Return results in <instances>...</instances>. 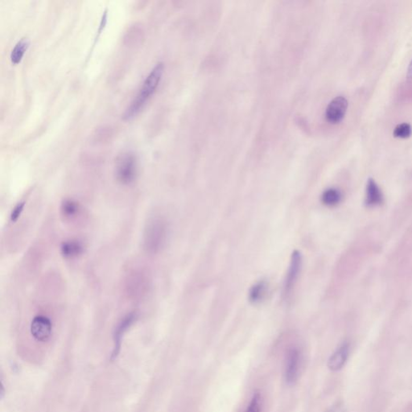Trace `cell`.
<instances>
[{"label":"cell","instance_id":"16","mask_svg":"<svg viewBox=\"0 0 412 412\" xmlns=\"http://www.w3.org/2000/svg\"><path fill=\"white\" fill-rule=\"evenodd\" d=\"M412 127L407 123H403L395 127L394 130V136L399 139H407L411 135Z\"/></svg>","mask_w":412,"mask_h":412},{"label":"cell","instance_id":"20","mask_svg":"<svg viewBox=\"0 0 412 412\" xmlns=\"http://www.w3.org/2000/svg\"><path fill=\"white\" fill-rule=\"evenodd\" d=\"M406 78L409 81H412V58L409 63L408 68H407V73H406Z\"/></svg>","mask_w":412,"mask_h":412},{"label":"cell","instance_id":"11","mask_svg":"<svg viewBox=\"0 0 412 412\" xmlns=\"http://www.w3.org/2000/svg\"><path fill=\"white\" fill-rule=\"evenodd\" d=\"M62 256L67 259L77 258L84 253V246L78 240H69L64 242L61 247Z\"/></svg>","mask_w":412,"mask_h":412},{"label":"cell","instance_id":"10","mask_svg":"<svg viewBox=\"0 0 412 412\" xmlns=\"http://www.w3.org/2000/svg\"><path fill=\"white\" fill-rule=\"evenodd\" d=\"M384 202V197L381 189L374 179L370 178L366 183L365 204L369 208H373L381 205Z\"/></svg>","mask_w":412,"mask_h":412},{"label":"cell","instance_id":"6","mask_svg":"<svg viewBox=\"0 0 412 412\" xmlns=\"http://www.w3.org/2000/svg\"><path fill=\"white\" fill-rule=\"evenodd\" d=\"M137 318H138V314L136 312H131L124 316L123 320L117 325L114 333V350L111 355V360H114L120 354L122 337L124 336V333L129 330L131 326L136 321Z\"/></svg>","mask_w":412,"mask_h":412},{"label":"cell","instance_id":"13","mask_svg":"<svg viewBox=\"0 0 412 412\" xmlns=\"http://www.w3.org/2000/svg\"><path fill=\"white\" fill-rule=\"evenodd\" d=\"M80 204L76 200L66 199L61 206V212L66 220H72L77 218L80 213Z\"/></svg>","mask_w":412,"mask_h":412},{"label":"cell","instance_id":"18","mask_svg":"<svg viewBox=\"0 0 412 412\" xmlns=\"http://www.w3.org/2000/svg\"><path fill=\"white\" fill-rule=\"evenodd\" d=\"M260 410H261V396L258 393L254 394L246 412H260Z\"/></svg>","mask_w":412,"mask_h":412},{"label":"cell","instance_id":"15","mask_svg":"<svg viewBox=\"0 0 412 412\" xmlns=\"http://www.w3.org/2000/svg\"><path fill=\"white\" fill-rule=\"evenodd\" d=\"M342 200V194L339 189L330 188L323 192L321 196V201L323 204L333 207L339 204Z\"/></svg>","mask_w":412,"mask_h":412},{"label":"cell","instance_id":"4","mask_svg":"<svg viewBox=\"0 0 412 412\" xmlns=\"http://www.w3.org/2000/svg\"><path fill=\"white\" fill-rule=\"evenodd\" d=\"M30 331L36 340L45 342L52 336V320L44 314L37 315L32 320Z\"/></svg>","mask_w":412,"mask_h":412},{"label":"cell","instance_id":"8","mask_svg":"<svg viewBox=\"0 0 412 412\" xmlns=\"http://www.w3.org/2000/svg\"><path fill=\"white\" fill-rule=\"evenodd\" d=\"M350 352V345L349 342L344 341L333 352L328 362V367L332 371H339L344 367L349 359Z\"/></svg>","mask_w":412,"mask_h":412},{"label":"cell","instance_id":"7","mask_svg":"<svg viewBox=\"0 0 412 412\" xmlns=\"http://www.w3.org/2000/svg\"><path fill=\"white\" fill-rule=\"evenodd\" d=\"M301 267H302V257L301 253L296 251L292 253L291 255V262L289 266L288 272L286 276L285 283H284V292L286 295H288L295 286L296 282L297 281L299 275L301 272Z\"/></svg>","mask_w":412,"mask_h":412},{"label":"cell","instance_id":"14","mask_svg":"<svg viewBox=\"0 0 412 412\" xmlns=\"http://www.w3.org/2000/svg\"><path fill=\"white\" fill-rule=\"evenodd\" d=\"M30 45V41L27 38H23L15 45L11 53V62L14 65H18L21 62L24 54L27 52Z\"/></svg>","mask_w":412,"mask_h":412},{"label":"cell","instance_id":"12","mask_svg":"<svg viewBox=\"0 0 412 412\" xmlns=\"http://www.w3.org/2000/svg\"><path fill=\"white\" fill-rule=\"evenodd\" d=\"M268 291V284L266 281L258 282L249 291V300L252 304H259L263 301Z\"/></svg>","mask_w":412,"mask_h":412},{"label":"cell","instance_id":"2","mask_svg":"<svg viewBox=\"0 0 412 412\" xmlns=\"http://www.w3.org/2000/svg\"><path fill=\"white\" fill-rule=\"evenodd\" d=\"M168 235V227L163 220H151L144 231V247L146 251L156 253L165 243Z\"/></svg>","mask_w":412,"mask_h":412},{"label":"cell","instance_id":"5","mask_svg":"<svg viewBox=\"0 0 412 412\" xmlns=\"http://www.w3.org/2000/svg\"><path fill=\"white\" fill-rule=\"evenodd\" d=\"M348 106L349 102L345 97H335L326 107V120L333 124H339L345 117Z\"/></svg>","mask_w":412,"mask_h":412},{"label":"cell","instance_id":"9","mask_svg":"<svg viewBox=\"0 0 412 412\" xmlns=\"http://www.w3.org/2000/svg\"><path fill=\"white\" fill-rule=\"evenodd\" d=\"M300 367V352L296 348H292L287 352L286 362L285 379L288 385H292L297 381Z\"/></svg>","mask_w":412,"mask_h":412},{"label":"cell","instance_id":"17","mask_svg":"<svg viewBox=\"0 0 412 412\" xmlns=\"http://www.w3.org/2000/svg\"><path fill=\"white\" fill-rule=\"evenodd\" d=\"M25 201H24V200H21V201H19V202L14 207L12 213H11V215H10V221H11V222L14 223V222H17L19 217L23 214V210H24V208H25Z\"/></svg>","mask_w":412,"mask_h":412},{"label":"cell","instance_id":"1","mask_svg":"<svg viewBox=\"0 0 412 412\" xmlns=\"http://www.w3.org/2000/svg\"><path fill=\"white\" fill-rule=\"evenodd\" d=\"M164 63L160 62V63L156 64V66L153 68V70L149 73V75L143 81V85L141 87L139 94L136 95L134 100L131 102V105L124 112V116H123L124 120H132L137 114H139L141 110H143L148 101H149L158 88L163 74H164Z\"/></svg>","mask_w":412,"mask_h":412},{"label":"cell","instance_id":"19","mask_svg":"<svg viewBox=\"0 0 412 412\" xmlns=\"http://www.w3.org/2000/svg\"><path fill=\"white\" fill-rule=\"evenodd\" d=\"M327 412H345V410H344L342 404L338 403V404H336L335 406L331 407Z\"/></svg>","mask_w":412,"mask_h":412},{"label":"cell","instance_id":"3","mask_svg":"<svg viewBox=\"0 0 412 412\" xmlns=\"http://www.w3.org/2000/svg\"><path fill=\"white\" fill-rule=\"evenodd\" d=\"M138 164L136 156L131 153H124L116 162V179L122 185L133 183L136 178Z\"/></svg>","mask_w":412,"mask_h":412}]
</instances>
